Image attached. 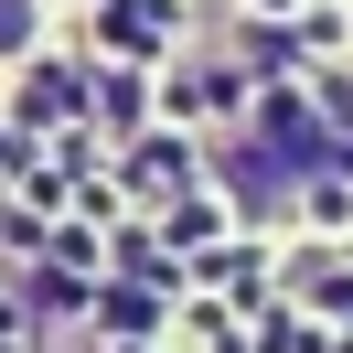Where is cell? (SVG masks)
Returning a JSON list of instances; mask_svg holds the SVG:
<instances>
[{"label": "cell", "instance_id": "cell-1", "mask_svg": "<svg viewBox=\"0 0 353 353\" xmlns=\"http://www.w3.org/2000/svg\"><path fill=\"white\" fill-rule=\"evenodd\" d=\"M32 32H43V22H32V0H0V54H22Z\"/></svg>", "mask_w": 353, "mask_h": 353}]
</instances>
